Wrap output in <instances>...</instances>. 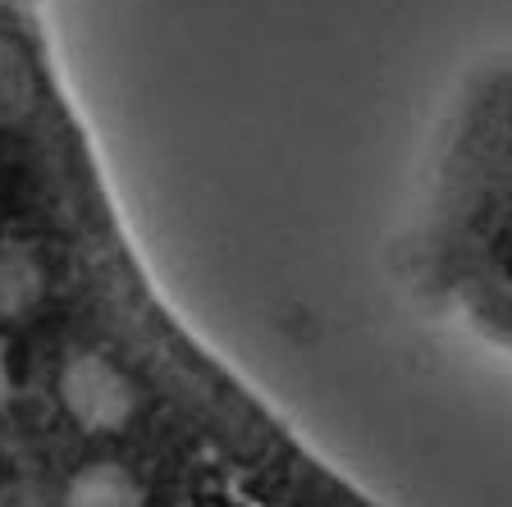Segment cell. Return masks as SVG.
Listing matches in <instances>:
<instances>
[{
    "instance_id": "6da1fadb",
    "label": "cell",
    "mask_w": 512,
    "mask_h": 507,
    "mask_svg": "<svg viewBox=\"0 0 512 507\" xmlns=\"http://www.w3.org/2000/svg\"><path fill=\"white\" fill-rule=\"evenodd\" d=\"M220 352L124 220L37 0H0V507H124Z\"/></svg>"
},
{
    "instance_id": "7a4b0ae2",
    "label": "cell",
    "mask_w": 512,
    "mask_h": 507,
    "mask_svg": "<svg viewBox=\"0 0 512 507\" xmlns=\"http://www.w3.org/2000/svg\"><path fill=\"white\" fill-rule=\"evenodd\" d=\"M407 288L439 325L512 361V55L448 101L403 233Z\"/></svg>"
}]
</instances>
